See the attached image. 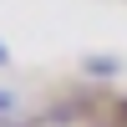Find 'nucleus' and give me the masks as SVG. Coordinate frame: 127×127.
<instances>
[{
    "label": "nucleus",
    "instance_id": "1",
    "mask_svg": "<svg viewBox=\"0 0 127 127\" xmlns=\"http://www.w3.org/2000/svg\"><path fill=\"white\" fill-rule=\"evenodd\" d=\"M5 61H10V56H5V46H0V66H5Z\"/></svg>",
    "mask_w": 127,
    "mask_h": 127
}]
</instances>
